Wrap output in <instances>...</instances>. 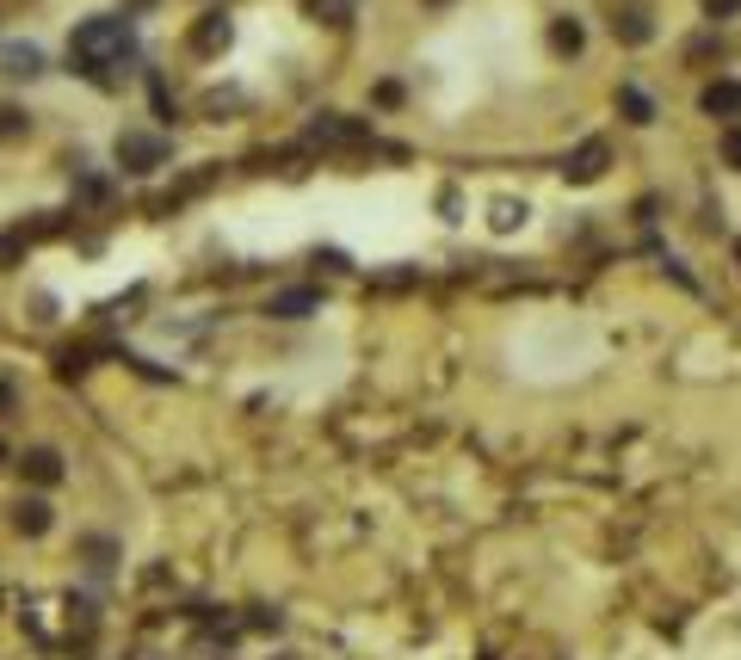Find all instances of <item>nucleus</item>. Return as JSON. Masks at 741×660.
Instances as JSON below:
<instances>
[{
	"instance_id": "obj_15",
	"label": "nucleus",
	"mask_w": 741,
	"mask_h": 660,
	"mask_svg": "<svg viewBox=\"0 0 741 660\" xmlns=\"http://www.w3.org/2000/svg\"><path fill=\"white\" fill-rule=\"evenodd\" d=\"M25 130H31V118L19 112V105H0V142H19Z\"/></svg>"
},
{
	"instance_id": "obj_9",
	"label": "nucleus",
	"mask_w": 741,
	"mask_h": 660,
	"mask_svg": "<svg viewBox=\"0 0 741 660\" xmlns=\"http://www.w3.org/2000/svg\"><path fill=\"white\" fill-rule=\"evenodd\" d=\"M315 309H322L315 290H272V297H266V315H278V321H303Z\"/></svg>"
},
{
	"instance_id": "obj_11",
	"label": "nucleus",
	"mask_w": 741,
	"mask_h": 660,
	"mask_svg": "<svg viewBox=\"0 0 741 660\" xmlns=\"http://www.w3.org/2000/svg\"><path fill=\"white\" fill-rule=\"evenodd\" d=\"M612 31H618L624 44H649V38H655V25H649V13H643V7H624V13H612Z\"/></svg>"
},
{
	"instance_id": "obj_24",
	"label": "nucleus",
	"mask_w": 741,
	"mask_h": 660,
	"mask_svg": "<svg viewBox=\"0 0 741 660\" xmlns=\"http://www.w3.org/2000/svg\"><path fill=\"white\" fill-rule=\"evenodd\" d=\"M433 7H439V0H433Z\"/></svg>"
},
{
	"instance_id": "obj_10",
	"label": "nucleus",
	"mask_w": 741,
	"mask_h": 660,
	"mask_svg": "<svg viewBox=\"0 0 741 660\" xmlns=\"http://www.w3.org/2000/svg\"><path fill=\"white\" fill-rule=\"evenodd\" d=\"M698 105H704V118H741V81H711L698 93Z\"/></svg>"
},
{
	"instance_id": "obj_6",
	"label": "nucleus",
	"mask_w": 741,
	"mask_h": 660,
	"mask_svg": "<svg viewBox=\"0 0 741 660\" xmlns=\"http://www.w3.org/2000/svg\"><path fill=\"white\" fill-rule=\"evenodd\" d=\"M50 525H56V512H50V500H38V494H31V500L19 494V500H13V531H19V537H44Z\"/></svg>"
},
{
	"instance_id": "obj_13",
	"label": "nucleus",
	"mask_w": 741,
	"mask_h": 660,
	"mask_svg": "<svg viewBox=\"0 0 741 660\" xmlns=\"http://www.w3.org/2000/svg\"><path fill=\"white\" fill-rule=\"evenodd\" d=\"M618 112H624L630 124H655V99H649L643 87H618Z\"/></svg>"
},
{
	"instance_id": "obj_14",
	"label": "nucleus",
	"mask_w": 741,
	"mask_h": 660,
	"mask_svg": "<svg viewBox=\"0 0 741 660\" xmlns=\"http://www.w3.org/2000/svg\"><path fill=\"white\" fill-rule=\"evenodd\" d=\"M303 13L322 19V25H346L352 19V0H303Z\"/></svg>"
},
{
	"instance_id": "obj_22",
	"label": "nucleus",
	"mask_w": 741,
	"mask_h": 660,
	"mask_svg": "<svg viewBox=\"0 0 741 660\" xmlns=\"http://www.w3.org/2000/svg\"><path fill=\"white\" fill-rule=\"evenodd\" d=\"M735 266H741V241H735Z\"/></svg>"
},
{
	"instance_id": "obj_19",
	"label": "nucleus",
	"mask_w": 741,
	"mask_h": 660,
	"mask_svg": "<svg viewBox=\"0 0 741 660\" xmlns=\"http://www.w3.org/2000/svg\"><path fill=\"white\" fill-rule=\"evenodd\" d=\"M519 216H525V210H519V204H507V198H501V204H494V229H513V223H519Z\"/></svg>"
},
{
	"instance_id": "obj_18",
	"label": "nucleus",
	"mask_w": 741,
	"mask_h": 660,
	"mask_svg": "<svg viewBox=\"0 0 741 660\" xmlns=\"http://www.w3.org/2000/svg\"><path fill=\"white\" fill-rule=\"evenodd\" d=\"M741 0H704V19H735Z\"/></svg>"
},
{
	"instance_id": "obj_20",
	"label": "nucleus",
	"mask_w": 741,
	"mask_h": 660,
	"mask_svg": "<svg viewBox=\"0 0 741 660\" xmlns=\"http://www.w3.org/2000/svg\"><path fill=\"white\" fill-rule=\"evenodd\" d=\"M13 401H19V395H13V383H7V377H0V420H7V414H13Z\"/></svg>"
},
{
	"instance_id": "obj_5",
	"label": "nucleus",
	"mask_w": 741,
	"mask_h": 660,
	"mask_svg": "<svg viewBox=\"0 0 741 660\" xmlns=\"http://www.w3.org/2000/svg\"><path fill=\"white\" fill-rule=\"evenodd\" d=\"M235 44V25H229V13H204L198 25H192V50L198 56H223Z\"/></svg>"
},
{
	"instance_id": "obj_17",
	"label": "nucleus",
	"mask_w": 741,
	"mask_h": 660,
	"mask_svg": "<svg viewBox=\"0 0 741 660\" xmlns=\"http://www.w3.org/2000/svg\"><path fill=\"white\" fill-rule=\"evenodd\" d=\"M723 161L741 173V124H729V130H723Z\"/></svg>"
},
{
	"instance_id": "obj_2",
	"label": "nucleus",
	"mask_w": 741,
	"mask_h": 660,
	"mask_svg": "<svg viewBox=\"0 0 741 660\" xmlns=\"http://www.w3.org/2000/svg\"><path fill=\"white\" fill-rule=\"evenodd\" d=\"M167 155H173L167 136H143V130H124L118 136V167L124 173H155V167H167Z\"/></svg>"
},
{
	"instance_id": "obj_16",
	"label": "nucleus",
	"mask_w": 741,
	"mask_h": 660,
	"mask_svg": "<svg viewBox=\"0 0 741 660\" xmlns=\"http://www.w3.org/2000/svg\"><path fill=\"white\" fill-rule=\"evenodd\" d=\"M87 371V352H75V346H68L62 358H56V377H81Z\"/></svg>"
},
{
	"instance_id": "obj_4",
	"label": "nucleus",
	"mask_w": 741,
	"mask_h": 660,
	"mask_svg": "<svg viewBox=\"0 0 741 660\" xmlns=\"http://www.w3.org/2000/svg\"><path fill=\"white\" fill-rule=\"evenodd\" d=\"M606 161H612V149H606L599 136H587L581 149H575L569 161H562V179H569V186H593V179L606 173Z\"/></svg>"
},
{
	"instance_id": "obj_8",
	"label": "nucleus",
	"mask_w": 741,
	"mask_h": 660,
	"mask_svg": "<svg viewBox=\"0 0 741 660\" xmlns=\"http://www.w3.org/2000/svg\"><path fill=\"white\" fill-rule=\"evenodd\" d=\"M0 75H13V81L44 75V50L38 44H0Z\"/></svg>"
},
{
	"instance_id": "obj_21",
	"label": "nucleus",
	"mask_w": 741,
	"mask_h": 660,
	"mask_svg": "<svg viewBox=\"0 0 741 660\" xmlns=\"http://www.w3.org/2000/svg\"><path fill=\"white\" fill-rule=\"evenodd\" d=\"M7 457H13V451H7V445H0V469H7Z\"/></svg>"
},
{
	"instance_id": "obj_1",
	"label": "nucleus",
	"mask_w": 741,
	"mask_h": 660,
	"mask_svg": "<svg viewBox=\"0 0 741 660\" xmlns=\"http://www.w3.org/2000/svg\"><path fill=\"white\" fill-rule=\"evenodd\" d=\"M136 56V31L124 13H99L87 25H75V38H68V62H81L87 81H105V68H118Z\"/></svg>"
},
{
	"instance_id": "obj_12",
	"label": "nucleus",
	"mask_w": 741,
	"mask_h": 660,
	"mask_svg": "<svg viewBox=\"0 0 741 660\" xmlns=\"http://www.w3.org/2000/svg\"><path fill=\"white\" fill-rule=\"evenodd\" d=\"M550 50H556V56H581V50H587L581 19H556V25H550Z\"/></svg>"
},
{
	"instance_id": "obj_23",
	"label": "nucleus",
	"mask_w": 741,
	"mask_h": 660,
	"mask_svg": "<svg viewBox=\"0 0 741 660\" xmlns=\"http://www.w3.org/2000/svg\"><path fill=\"white\" fill-rule=\"evenodd\" d=\"M136 7H149V0H136Z\"/></svg>"
},
{
	"instance_id": "obj_7",
	"label": "nucleus",
	"mask_w": 741,
	"mask_h": 660,
	"mask_svg": "<svg viewBox=\"0 0 741 660\" xmlns=\"http://www.w3.org/2000/svg\"><path fill=\"white\" fill-rule=\"evenodd\" d=\"M19 469H25V482L56 488V482H62V451H50V445H31V451L19 457Z\"/></svg>"
},
{
	"instance_id": "obj_3",
	"label": "nucleus",
	"mask_w": 741,
	"mask_h": 660,
	"mask_svg": "<svg viewBox=\"0 0 741 660\" xmlns=\"http://www.w3.org/2000/svg\"><path fill=\"white\" fill-rule=\"evenodd\" d=\"M309 142H315V149H365V142H371V124H365V118L322 112V118L309 124Z\"/></svg>"
}]
</instances>
